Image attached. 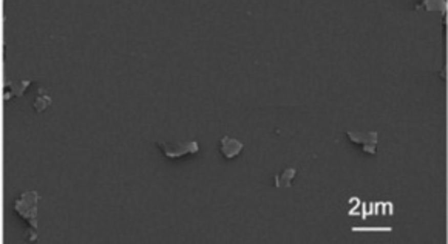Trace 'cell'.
Returning a JSON list of instances; mask_svg holds the SVG:
<instances>
[{
    "mask_svg": "<svg viewBox=\"0 0 448 244\" xmlns=\"http://www.w3.org/2000/svg\"><path fill=\"white\" fill-rule=\"evenodd\" d=\"M391 227H352V232H391Z\"/></svg>",
    "mask_w": 448,
    "mask_h": 244,
    "instance_id": "obj_8",
    "label": "cell"
},
{
    "mask_svg": "<svg viewBox=\"0 0 448 244\" xmlns=\"http://www.w3.org/2000/svg\"><path fill=\"white\" fill-rule=\"evenodd\" d=\"M295 176V169H288L285 170L283 173L277 175L274 183H275V187H289L291 186V181L292 178Z\"/></svg>",
    "mask_w": 448,
    "mask_h": 244,
    "instance_id": "obj_5",
    "label": "cell"
},
{
    "mask_svg": "<svg viewBox=\"0 0 448 244\" xmlns=\"http://www.w3.org/2000/svg\"><path fill=\"white\" fill-rule=\"evenodd\" d=\"M28 85H30V82H28V80H22V82H20V85H11L10 82H7L5 88H13V92H11V93H8V95H5V99L8 101V99H10L13 95H14V96H22L24 90H25V88H28Z\"/></svg>",
    "mask_w": 448,
    "mask_h": 244,
    "instance_id": "obj_6",
    "label": "cell"
},
{
    "mask_svg": "<svg viewBox=\"0 0 448 244\" xmlns=\"http://www.w3.org/2000/svg\"><path fill=\"white\" fill-rule=\"evenodd\" d=\"M220 142H221L220 150H221V153L224 154L226 159H232V158H235V156L243 150V144H241L240 141L230 138V136H223Z\"/></svg>",
    "mask_w": 448,
    "mask_h": 244,
    "instance_id": "obj_4",
    "label": "cell"
},
{
    "mask_svg": "<svg viewBox=\"0 0 448 244\" xmlns=\"http://www.w3.org/2000/svg\"><path fill=\"white\" fill-rule=\"evenodd\" d=\"M34 110L36 112H44L48 105H51V98H48V96H40V98H37L36 101H34Z\"/></svg>",
    "mask_w": 448,
    "mask_h": 244,
    "instance_id": "obj_7",
    "label": "cell"
},
{
    "mask_svg": "<svg viewBox=\"0 0 448 244\" xmlns=\"http://www.w3.org/2000/svg\"><path fill=\"white\" fill-rule=\"evenodd\" d=\"M346 135L352 142L360 144L367 153L376 154V145H377V133L376 131H365V133L364 131H348Z\"/></svg>",
    "mask_w": 448,
    "mask_h": 244,
    "instance_id": "obj_3",
    "label": "cell"
},
{
    "mask_svg": "<svg viewBox=\"0 0 448 244\" xmlns=\"http://www.w3.org/2000/svg\"><path fill=\"white\" fill-rule=\"evenodd\" d=\"M159 148L164 151V154L167 158H179L183 154L187 153H197L200 150V145L197 141H190V142H158Z\"/></svg>",
    "mask_w": 448,
    "mask_h": 244,
    "instance_id": "obj_2",
    "label": "cell"
},
{
    "mask_svg": "<svg viewBox=\"0 0 448 244\" xmlns=\"http://www.w3.org/2000/svg\"><path fill=\"white\" fill-rule=\"evenodd\" d=\"M37 192H24L14 201V210L31 226V229H37Z\"/></svg>",
    "mask_w": 448,
    "mask_h": 244,
    "instance_id": "obj_1",
    "label": "cell"
}]
</instances>
